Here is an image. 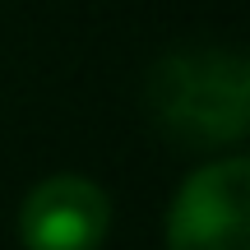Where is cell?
Returning <instances> with one entry per match:
<instances>
[{"label": "cell", "mask_w": 250, "mask_h": 250, "mask_svg": "<svg viewBox=\"0 0 250 250\" xmlns=\"http://www.w3.org/2000/svg\"><path fill=\"white\" fill-rule=\"evenodd\" d=\"M148 116L181 148H223L250 130V61L232 46H181L148 70Z\"/></svg>", "instance_id": "6da1fadb"}, {"label": "cell", "mask_w": 250, "mask_h": 250, "mask_svg": "<svg viewBox=\"0 0 250 250\" xmlns=\"http://www.w3.org/2000/svg\"><path fill=\"white\" fill-rule=\"evenodd\" d=\"M167 250H250V162L241 153L181 181L167 208Z\"/></svg>", "instance_id": "7a4b0ae2"}, {"label": "cell", "mask_w": 250, "mask_h": 250, "mask_svg": "<svg viewBox=\"0 0 250 250\" xmlns=\"http://www.w3.org/2000/svg\"><path fill=\"white\" fill-rule=\"evenodd\" d=\"M111 232V199L79 171L46 176L19 208V241L28 250H98Z\"/></svg>", "instance_id": "3957f363"}]
</instances>
